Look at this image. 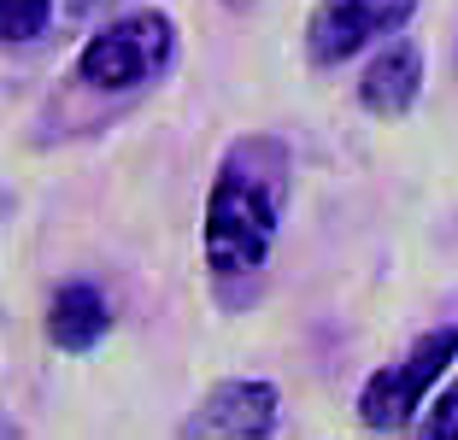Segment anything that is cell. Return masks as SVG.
Segmentation results:
<instances>
[{"label":"cell","instance_id":"1","mask_svg":"<svg viewBox=\"0 0 458 440\" xmlns=\"http://www.w3.org/2000/svg\"><path fill=\"white\" fill-rule=\"evenodd\" d=\"M288 200V147L276 135H242L224 153L206 200V265L217 276H253L265 265Z\"/></svg>","mask_w":458,"mask_h":440},{"label":"cell","instance_id":"2","mask_svg":"<svg viewBox=\"0 0 458 440\" xmlns=\"http://www.w3.org/2000/svg\"><path fill=\"white\" fill-rule=\"evenodd\" d=\"M171 47H176V30L165 13H135L123 24L100 30L77 59V77L100 94H123V89H141L148 77H159L171 65Z\"/></svg>","mask_w":458,"mask_h":440},{"label":"cell","instance_id":"3","mask_svg":"<svg viewBox=\"0 0 458 440\" xmlns=\"http://www.w3.org/2000/svg\"><path fill=\"white\" fill-rule=\"evenodd\" d=\"M453 359H458V329H429L405 359L382 364V370L364 382V393H359L364 428H405L411 411L423 405V393L441 382V370Z\"/></svg>","mask_w":458,"mask_h":440},{"label":"cell","instance_id":"4","mask_svg":"<svg viewBox=\"0 0 458 440\" xmlns=\"http://www.w3.org/2000/svg\"><path fill=\"white\" fill-rule=\"evenodd\" d=\"M418 0H318V13L306 24V54L311 65H341L377 36L411 24Z\"/></svg>","mask_w":458,"mask_h":440},{"label":"cell","instance_id":"5","mask_svg":"<svg viewBox=\"0 0 458 440\" xmlns=\"http://www.w3.org/2000/svg\"><path fill=\"white\" fill-rule=\"evenodd\" d=\"M276 428V387L270 382H224L206 393V405L182 423V435H224V440H253Z\"/></svg>","mask_w":458,"mask_h":440},{"label":"cell","instance_id":"6","mask_svg":"<svg viewBox=\"0 0 458 440\" xmlns=\"http://www.w3.org/2000/svg\"><path fill=\"white\" fill-rule=\"evenodd\" d=\"M418 89H423V59H418L411 41L382 47V54L370 59V71L359 77V100H364V112H377V118H400V112H411Z\"/></svg>","mask_w":458,"mask_h":440},{"label":"cell","instance_id":"7","mask_svg":"<svg viewBox=\"0 0 458 440\" xmlns=\"http://www.w3.org/2000/svg\"><path fill=\"white\" fill-rule=\"evenodd\" d=\"M112 329V306L106 293L89 288V282H71V288L54 293V311H47V334H54V347L65 352H95Z\"/></svg>","mask_w":458,"mask_h":440},{"label":"cell","instance_id":"8","mask_svg":"<svg viewBox=\"0 0 458 440\" xmlns=\"http://www.w3.org/2000/svg\"><path fill=\"white\" fill-rule=\"evenodd\" d=\"M59 13V0H0V36L13 41H36L47 30V18Z\"/></svg>","mask_w":458,"mask_h":440},{"label":"cell","instance_id":"9","mask_svg":"<svg viewBox=\"0 0 458 440\" xmlns=\"http://www.w3.org/2000/svg\"><path fill=\"white\" fill-rule=\"evenodd\" d=\"M423 435H429V440H458V382L441 393V405H435L429 423H423Z\"/></svg>","mask_w":458,"mask_h":440},{"label":"cell","instance_id":"10","mask_svg":"<svg viewBox=\"0 0 458 440\" xmlns=\"http://www.w3.org/2000/svg\"><path fill=\"white\" fill-rule=\"evenodd\" d=\"M65 13H95V6H106V0H59Z\"/></svg>","mask_w":458,"mask_h":440},{"label":"cell","instance_id":"11","mask_svg":"<svg viewBox=\"0 0 458 440\" xmlns=\"http://www.w3.org/2000/svg\"><path fill=\"white\" fill-rule=\"evenodd\" d=\"M235 6H242V0H235Z\"/></svg>","mask_w":458,"mask_h":440}]
</instances>
